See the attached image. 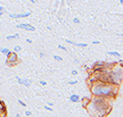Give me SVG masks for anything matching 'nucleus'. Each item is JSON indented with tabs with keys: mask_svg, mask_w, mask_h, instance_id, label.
<instances>
[{
	"mask_svg": "<svg viewBox=\"0 0 123 117\" xmlns=\"http://www.w3.org/2000/svg\"><path fill=\"white\" fill-rule=\"evenodd\" d=\"M85 108L91 117H106L111 111V106L107 99L97 97L91 99Z\"/></svg>",
	"mask_w": 123,
	"mask_h": 117,
	"instance_id": "f257e3e1",
	"label": "nucleus"
},
{
	"mask_svg": "<svg viewBox=\"0 0 123 117\" xmlns=\"http://www.w3.org/2000/svg\"><path fill=\"white\" fill-rule=\"evenodd\" d=\"M118 89V85H114L112 83L103 82V81H95L91 84L90 91L94 97L109 99L116 96Z\"/></svg>",
	"mask_w": 123,
	"mask_h": 117,
	"instance_id": "f03ea898",
	"label": "nucleus"
},
{
	"mask_svg": "<svg viewBox=\"0 0 123 117\" xmlns=\"http://www.w3.org/2000/svg\"><path fill=\"white\" fill-rule=\"evenodd\" d=\"M106 75L103 82L112 83L114 85H119L123 81V65H116L110 70Z\"/></svg>",
	"mask_w": 123,
	"mask_h": 117,
	"instance_id": "7ed1b4c3",
	"label": "nucleus"
},
{
	"mask_svg": "<svg viewBox=\"0 0 123 117\" xmlns=\"http://www.w3.org/2000/svg\"><path fill=\"white\" fill-rule=\"evenodd\" d=\"M6 65H8L9 67H13L14 65H17L18 63V56H17V53L13 52L10 54V56L7 58V60H6Z\"/></svg>",
	"mask_w": 123,
	"mask_h": 117,
	"instance_id": "20e7f679",
	"label": "nucleus"
},
{
	"mask_svg": "<svg viewBox=\"0 0 123 117\" xmlns=\"http://www.w3.org/2000/svg\"><path fill=\"white\" fill-rule=\"evenodd\" d=\"M30 14H31V11H27L25 13H10L9 17L12 18V19H22V18L29 17Z\"/></svg>",
	"mask_w": 123,
	"mask_h": 117,
	"instance_id": "39448f33",
	"label": "nucleus"
},
{
	"mask_svg": "<svg viewBox=\"0 0 123 117\" xmlns=\"http://www.w3.org/2000/svg\"><path fill=\"white\" fill-rule=\"evenodd\" d=\"M17 27H18V28H20V29L27 30V31H32V32H34V31H35V27L31 26V25H29V24H20V25H18Z\"/></svg>",
	"mask_w": 123,
	"mask_h": 117,
	"instance_id": "423d86ee",
	"label": "nucleus"
},
{
	"mask_svg": "<svg viewBox=\"0 0 123 117\" xmlns=\"http://www.w3.org/2000/svg\"><path fill=\"white\" fill-rule=\"evenodd\" d=\"M17 80H18V82L20 83V84H23V85H25L26 87H29L30 85H31V82H30V80L26 79V78H20L18 76H17Z\"/></svg>",
	"mask_w": 123,
	"mask_h": 117,
	"instance_id": "0eeeda50",
	"label": "nucleus"
},
{
	"mask_svg": "<svg viewBox=\"0 0 123 117\" xmlns=\"http://www.w3.org/2000/svg\"><path fill=\"white\" fill-rule=\"evenodd\" d=\"M65 41H66L67 43H69V44H73L75 46H79V47H86V46H87L86 43H78V42H73L71 40H69V39H66Z\"/></svg>",
	"mask_w": 123,
	"mask_h": 117,
	"instance_id": "6e6552de",
	"label": "nucleus"
},
{
	"mask_svg": "<svg viewBox=\"0 0 123 117\" xmlns=\"http://www.w3.org/2000/svg\"><path fill=\"white\" fill-rule=\"evenodd\" d=\"M69 99H70V101L73 102V103H77V102H79L80 101V98H79L78 95H71Z\"/></svg>",
	"mask_w": 123,
	"mask_h": 117,
	"instance_id": "1a4fd4ad",
	"label": "nucleus"
},
{
	"mask_svg": "<svg viewBox=\"0 0 123 117\" xmlns=\"http://www.w3.org/2000/svg\"><path fill=\"white\" fill-rule=\"evenodd\" d=\"M1 53H3L4 56H6L7 58H8V57H9L12 52H11L8 48H6V47H2V48H1Z\"/></svg>",
	"mask_w": 123,
	"mask_h": 117,
	"instance_id": "9d476101",
	"label": "nucleus"
},
{
	"mask_svg": "<svg viewBox=\"0 0 123 117\" xmlns=\"http://www.w3.org/2000/svg\"><path fill=\"white\" fill-rule=\"evenodd\" d=\"M108 54L110 56H114V57H118V58H121V54L117 52H108Z\"/></svg>",
	"mask_w": 123,
	"mask_h": 117,
	"instance_id": "9b49d317",
	"label": "nucleus"
},
{
	"mask_svg": "<svg viewBox=\"0 0 123 117\" xmlns=\"http://www.w3.org/2000/svg\"><path fill=\"white\" fill-rule=\"evenodd\" d=\"M7 40H10V39H14V38H20V35L18 34H14V35H9V36H7Z\"/></svg>",
	"mask_w": 123,
	"mask_h": 117,
	"instance_id": "f8f14e48",
	"label": "nucleus"
},
{
	"mask_svg": "<svg viewBox=\"0 0 123 117\" xmlns=\"http://www.w3.org/2000/svg\"><path fill=\"white\" fill-rule=\"evenodd\" d=\"M21 49H22V48H21V46H20V45H15V46H14V48H13V52L17 53L18 52H20Z\"/></svg>",
	"mask_w": 123,
	"mask_h": 117,
	"instance_id": "ddd939ff",
	"label": "nucleus"
},
{
	"mask_svg": "<svg viewBox=\"0 0 123 117\" xmlns=\"http://www.w3.org/2000/svg\"><path fill=\"white\" fill-rule=\"evenodd\" d=\"M53 58H55V61H59V62H62V61H63V58H62L60 56H56V54H55V56H53Z\"/></svg>",
	"mask_w": 123,
	"mask_h": 117,
	"instance_id": "4468645a",
	"label": "nucleus"
},
{
	"mask_svg": "<svg viewBox=\"0 0 123 117\" xmlns=\"http://www.w3.org/2000/svg\"><path fill=\"white\" fill-rule=\"evenodd\" d=\"M73 23H75V24H79L80 21L77 18H74V19H73Z\"/></svg>",
	"mask_w": 123,
	"mask_h": 117,
	"instance_id": "2eb2a0df",
	"label": "nucleus"
},
{
	"mask_svg": "<svg viewBox=\"0 0 123 117\" xmlns=\"http://www.w3.org/2000/svg\"><path fill=\"white\" fill-rule=\"evenodd\" d=\"M57 47H59L60 49H63V50H67V48L65 47V46H63V45H61V44H59L57 45Z\"/></svg>",
	"mask_w": 123,
	"mask_h": 117,
	"instance_id": "dca6fc26",
	"label": "nucleus"
},
{
	"mask_svg": "<svg viewBox=\"0 0 123 117\" xmlns=\"http://www.w3.org/2000/svg\"><path fill=\"white\" fill-rule=\"evenodd\" d=\"M18 104H21V105H22V106H23V107H26V104H25L24 102H23V101H21V100H18Z\"/></svg>",
	"mask_w": 123,
	"mask_h": 117,
	"instance_id": "f3484780",
	"label": "nucleus"
},
{
	"mask_svg": "<svg viewBox=\"0 0 123 117\" xmlns=\"http://www.w3.org/2000/svg\"><path fill=\"white\" fill-rule=\"evenodd\" d=\"M44 109H45V110H47V111H50V112L52 111V109H51L50 107H48V106H45V107H44Z\"/></svg>",
	"mask_w": 123,
	"mask_h": 117,
	"instance_id": "a211bd4d",
	"label": "nucleus"
},
{
	"mask_svg": "<svg viewBox=\"0 0 123 117\" xmlns=\"http://www.w3.org/2000/svg\"><path fill=\"white\" fill-rule=\"evenodd\" d=\"M77 82H78V81L74 80V81H70V82H69V84H71V85H74V84H76Z\"/></svg>",
	"mask_w": 123,
	"mask_h": 117,
	"instance_id": "6ab92c4d",
	"label": "nucleus"
},
{
	"mask_svg": "<svg viewBox=\"0 0 123 117\" xmlns=\"http://www.w3.org/2000/svg\"><path fill=\"white\" fill-rule=\"evenodd\" d=\"M25 114H26L27 116H30V115H32V112H31V111H26Z\"/></svg>",
	"mask_w": 123,
	"mask_h": 117,
	"instance_id": "aec40b11",
	"label": "nucleus"
},
{
	"mask_svg": "<svg viewBox=\"0 0 123 117\" xmlns=\"http://www.w3.org/2000/svg\"><path fill=\"white\" fill-rule=\"evenodd\" d=\"M71 73H72V75H77V74H78V72H77L76 70H72Z\"/></svg>",
	"mask_w": 123,
	"mask_h": 117,
	"instance_id": "412c9836",
	"label": "nucleus"
},
{
	"mask_svg": "<svg viewBox=\"0 0 123 117\" xmlns=\"http://www.w3.org/2000/svg\"><path fill=\"white\" fill-rule=\"evenodd\" d=\"M40 84L41 85H46V82H45V81H43V80H41L40 81Z\"/></svg>",
	"mask_w": 123,
	"mask_h": 117,
	"instance_id": "4be33fe9",
	"label": "nucleus"
},
{
	"mask_svg": "<svg viewBox=\"0 0 123 117\" xmlns=\"http://www.w3.org/2000/svg\"><path fill=\"white\" fill-rule=\"evenodd\" d=\"M92 43H93V44H98L99 41H92Z\"/></svg>",
	"mask_w": 123,
	"mask_h": 117,
	"instance_id": "5701e85b",
	"label": "nucleus"
},
{
	"mask_svg": "<svg viewBox=\"0 0 123 117\" xmlns=\"http://www.w3.org/2000/svg\"><path fill=\"white\" fill-rule=\"evenodd\" d=\"M27 42H28V43H32V40H30V39H27V40H26Z\"/></svg>",
	"mask_w": 123,
	"mask_h": 117,
	"instance_id": "b1692460",
	"label": "nucleus"
},
{
	"mask_svg": "<svg viewBox=\"0 0 123 117\" xmlns=\"http://www.w3.org/2000/svg\"><path fill=\"white\" fill-rule=\"evenodd\" d=\"M39 56L42 58V57H44V53H43V52H40V53H39Z\"/></svg>",
	"mask_w": 123,
	"mask_h": 117,
	"instance_id": "393cba45",
	"label": "nucleus"
},
{
	"mask_svg": "<svg viewBox=\"0 0 123 117\" xmlns=\"http://www.w3.org/2000/svg\"><path fill=\"white\" fill-rule=\"evenodd\" d=\"M119 3H120L121 5H123V0H120V1H119Z\"/></svg>",
	"mask_w": 123,
	"mask_h": 117,
	"instance_id": "a878e982",
	"label": "nucleus"
},
{
	"mask_svg": "<svg viewBox=\"0 0 123 117\" xmlns=\"http://www.w3.org/2000/svg\"><path fill=\"white\" fill-rule=\"evenodd\" d=\"M15 117H20V114H17V115H15Z\"/></svg>",
	"mask_w": 123,
	"mask_h": 117,
	"instance_id": "bb28decb",
	"label": "nucleus"
},
{
	"mask_svg": "<svg viewBox=\"0 0 123 117\" xmlns=\"http://www.w3.org/2000/svg\"><path fill=\"white\" fill-rule=\"evenodd\" d=\"M45 117H49V116H45Z\"/></svg>",
	"mask_w": 123,
	"mask_h": 117,
	"instance_id": "cd10ccee",
	"label": "nucleus"
}]
</instances>
